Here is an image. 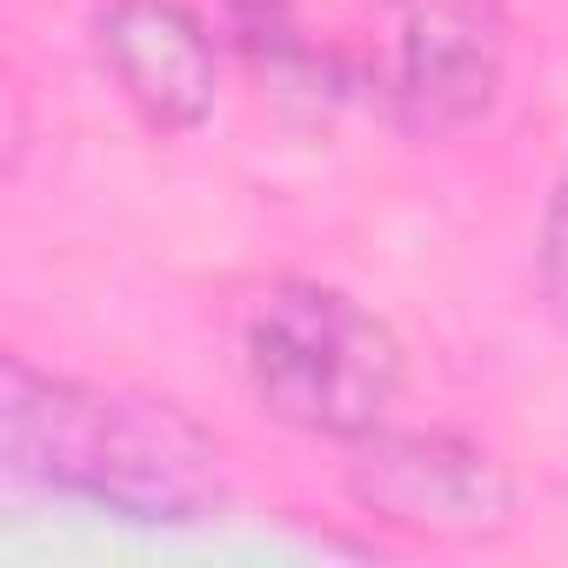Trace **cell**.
Masks as SVG:
<instances>
[{"label":"cell","mask_w":568,"mask_h":568,"mask_svg":"<svg viewBox=\"0 0 568 568\" xmlns=\"http://www.w3.org/2000/svg\"><path fill=\"white\" fill-rule=\"evenodd\" d=\"M0 455L14 481L94 501L141 528L214 521L234 495L221 442L181 402L48 375L21 355L0 388Z\"/></svg>","instance_id":"6da1fadb"},{"label":"cell","mask_w":568,"mask_h":568,"mask_svg":"<svg viewBox=\"0 0 568 568\" xmlns=\"http://www.w3.org/2000/svg\"><path fill=\"white\" fill-rule=\"evenodd\" d=\"M535 281H541V308L555 315V328H568V168L548 187L541 207V234H535Z\"/></svg>","instance_id":"8992f818"},{"label":"cell","mask_w":568,"mask_h":568,"mask_svg":"<svg viewBox=\"0 0 568 568\" xmlns=\"http://www.w3.org/2000/svg\"><path fill=\"white\" fill-rule=\"evenodd\" d=\"M508 8L501 0H402L395 28V108L415 134L475 128L508 81Z\"/></svg>","instance_id":"277c9868"},{"label":"cell","mask_w":568,"mask_h":568,"mask_svg":"<svg viewBox=\"0 0 568 568\" xmlns=\"http://www.w3.org/2000/svg\"><path fill=\"white\" fill-rule=\"evenodd\" d=\"M241 368L281 428L342 448L388 428V408L408 382L402 335L348 288L308 274L254 295L241 322Z\"/></svg>","instance_id":"7a4b0ae2"},{"label":"cell","mask_w":568,"mask_h":568,"mask_svg":"<svg viewBox=\"0 0 568 568\" xmlns=\"http://www.w3.org/2000/svg\"><path fill=\"white\" fill-rule=\"evenodd\" d=\"M342 488L375 528L428 548H481L515 528L508 462L455 428H375L348 442Z\"/></svg>","instance_id":"3957f363"},{"label":"cell","mask_w":568,"mask_h":568,"mask_svg":"<svg viewBox=\"0 0 568 568\" xmlns=\"http://www.w3.org/2000/svg\"><path fill=\"white\" fill-rule=\"evenodd\" d=\"M221 8L234 14V28L247 34V48L274 41V34H288V0H221Z\"/></svg>","instance_id":"52a82bcc"},{"label":"cell","mask_w":568,"mask_h":568,"mask_svg":"<svg viewBox=\"0 0 568 568\" xmlns=\"http://www.w3.org/2000/svg\"><path fill=\"white\" fill-rule=\"evenodd\" d=\"M94 48L114 74L121 101L154 134H194L214 114V94H221L214 34L181 0H101Z\"/></svg>","instance_id":"5b68a950"}]
</instances>
